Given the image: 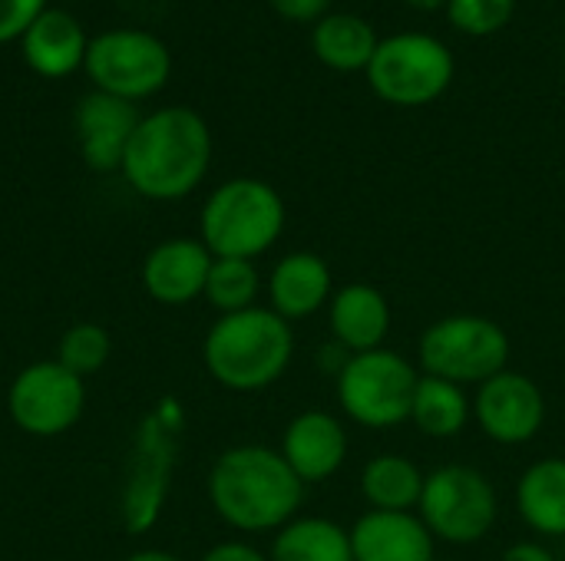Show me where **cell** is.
Wrapping results in <instances>:
<instances>
[{"mask_svg": "<svg viewBox=\"0 0 565 561\" xmlns=\"http://www.w3.org/2000/svg\"><path fill=\"white\" fill-rule=\"evenodd\" d=\"M212 165L209 122L189 106H162L139 119L126 155L122 179L152 202H179L192 195Z\"/></svg>", "mask_w": 565, "mask_h": 561, "instance_id": "obj_1", "label": "cell"}, {"mask_svg": "<svg viewBox=\"0 0 565 561\" xmlns=\"http://www.w3.org/2000/svg\"><path fill=\"white\" fill-rule=\"evenodd\" d=\"M305 499V483L291 473L281 450L242 443L225 450L209 473V503L235 532H278Z\"/></svg>", "mask_w": 565, "mask_h": 561, "instance_id": "obj_2", "label": "cell"}, {"mask_svg": "<svg viewBox=\"0 0 565 561\" xmlns=\"http://www.w3.org/2000/svg\"><path fill=\"white\" fill-rule=\"evenodd\" d=\"M295 357V331L271 308L222 314L202 344L209 377L232 393H258L278 384Z\"/></svg>", "mask_w": 565, "mask_h": 561, "instance_id": "obj_3", "label": "cell"}, {"mask_svg": "<svg viewBox=\"0 0 565 561\" xmlns=\"http://www.w3.org/2000/svg\"><path fill=\"white\" fill-rule=\"evenodd\" d=\"M288 212L275 185L242 175L222 182L202 205L199 241L212 258H242L255 261L265 255L285 231Z\"/></svg>", "mask_w": 565, "mask_h": 561, "instance_id": "obj_4", "label": "cell"}, {"mask_svg": "<svg viewBox=\"0 0 565 561\" xmlns=\"http://www.w3.org/2000/svg\"><path fill=\"white\" fill-rule=\"evenodd\" d=\"M364 73H367V86L381 103L401 109H420L437 103L450 89L457 60L450 46L434 33L407 30V33L384 36Z\"/></svg>", "mask_w": 565, "mask_h": 561, "instance_id": "obj_5", "label": "cell"}, {"mask_svg": "<svg viewBox=\"0 0 565 561\" xmlns=\"http://www.w3.org/2000/svg\"><path fill=\"white\" fill-rule=\"evenodd\" d=\"M510 334L483 314H450L434 321L417 344L420 374L460 387H480L510 370Z\"/></svg>", "mask_w": 565, "mask_h": 561, "instance_id": "obj_6", "label": "cell"}, {"mask_svg": "<svg viewBox=\"0 0 565 561\" xmlns=\"http://www.w3.org/2000/svg\"><path fill=\"white\" fill-rule=\"evenodd\" d=\"M417 367L397 350L348 354L338 370V403L364 430H394L411 420Z\"/></svg>", "mask_w": 565, "mask_h": 561, "instance_id": "obj_7", "label": "cell"}, {"mask_svg": "<svg viewBox=\"0 0 565 561\" xmlns=\"http://www.w3.org/2000/svg\"><path fill=\"white\" fill-rule=\"evenodd\" d=\"M417 516L434 539L450 546H477L493 532L500 499L493 483L477 466L447 463L427 473Z\"/></svg>", "mask_w": 565, "mask_h": 561, "instance_id": "obj_8", "label": "cell"}, {"mask_svg": "<svg viewBox=\"0 0 565 561\" xmlns=\"http://www.w3.org/2000/svg\"><path fill=\"white\" fill-rule=\"evenodd\" d=\"M179 410L172 400H166L159 410L142 417L136 440H132V456L126 470V486H122V526L132 536L149 532L166 506L169 486H172V470H175V433H179Z\"/></svg>", "mask_w": 565, "mask_h": 561, "instance_id": "obj_9", "label": "cell"}, {"mask_svg": "<svg viewBox=\"0 0 565 561\" xmlns=\"http://www.w3.org/2000/svg\"><path fill=\"white\" fill-rule=\"evenodd\" d=\"M83 69L99 93L139 103L156 96L169 83L172 53L156 33L119 26L89 40Z\"/></svg>", "mask_w": 565, "mask_h": 561, "instance_id": "obj_10", "label": "cell"}, {"mask_svg": "<svg viewBox=\"0 0 565 561\" xmlns=\"http://www.w3.org/2000/svg\"><path fill=\"white\" fill-rule=\"evenodd\" d=\"M86 410V384L60 360H36L23 367L7 390V413L26 436H63Z\"/></svg>", "mask_w": 565, "mask_h": 561, "instance_id": "obj_11", "label": "cell"}, {"mask_svg": "<svg viewBox=\"0 0 565 561\" xmlns=\"http://www.w3.org/2000/svg\"><path fill=\"white\" fill-rule=\"evenodd\" d=\"M473 420L500 446H523L546 423V397L540 384L520 370H503L477 387Z\"/></svg>", "mask_w": 565, "mask_h": 561, "instance_id": "obj_12", "label": "cell"}, {"mask_svg": "<svg viewBox=\"0 0 565 561\" xmlns=\"http://www.w3.org/2000/svg\"><path fill=\"white\" fill-rule=\"evenodd\" d=\"M139 119L142 116L136 112V103H126V99L99 93V89L86 93L73 112L83 162L93 172L122 169V155H126V145L132 139Z\"/></svg>", "mask_w": 565, "mask_h": 561, "instance_id": "obj_13", "label": "cell"}, {"mask_svg": "<svg viewBox=\"0 0 565 561\" xmlns=\"http://www.w3.org/2000/svg\"><path fill=\"white\" fill-rule=\"evenodd\" d=\"M212 261V251L199 238H166L142 261V288L156 304H192L205 294Z\"/></svg>", "mask_w": 565, "mask_h": 561, "instance_id": "obj_14", "label": "cell"}, {"mask_svg": "<svg viewBox=\"0 0 565 561\" xmlns=\"http://www.w3.org/2000/svg\"><path fill=\"white\" fill-rule=\"evenodd\" d=\"M281 456L305 486L328 483L348 460V430L324 410H305L285 427Z\"/></svg>", "mask_w": 565, "mask_h": 561, "instance_id": "obj_15", "label": "cell"}, {"mask_svg": "<svg viewBox=\"0 0 565 561\" xmlns=\"http://www.w3.org/2000/svg\"><path fill=\"white\" fill-rule=\"evenodd\" d=\"M20 50L26 66L43 76V79H66L86 63L89 36L83 23L63 10V7H46L20 36Z\"/></svg>", "mask_w": 565, "mask_h": 561, "instance_id": "obj_16", "label": "cell"}, {"mask_svg": "<svg viewBox=\"0 0 565 561\" xmlns=\"http://www.w3.org/2000/svg\"><path fill=\"white\" fill-rule=\"evenodd\" d=\"M328 324L348 354H367L384 347L391 334V304L381 288L367 281L344 284L328 301Z\"/></svg>", "mask_w": 565, "mask_h": 561, "instance_id": "obj_17", "label": "cell"}, {"mask_svg": "<svg viewBox=\"0 0 565 561\" xmlns=\"http://www.w3.org/2000/svg\"><path fill=\"white\" fill-rule=\"evenodd\" d=\"M434 536L414 513L367 509L351 526L354 561H434Z\"/></svg>", "mask_w": 565, "mask_h": 561, "instance_id": "obj_18", "label": "cell"}, {"mask_svg": "<svg viewBox=\"0 0 565 561\" xmlns=\"http://www.w3.org/2000/svg\"><path fill=\"white\" fill-rule=\"evenodd\" d=\"M331 294H334L331 268L315 251H291L268 274V308L288 324L305 321L321 308H328Z\"/></svg>", "mask_w": 565, "mask_h": 561, "instance_id": "obj_19", "label": "cell"}, {"mask_svg": "<svg viewBox=\"0 0 565 561\" xmlns=\"http://www.w3.org/2000/svg\"><path fill=\"white\" fill-rule=\"evenodd\" d=\"M516 509L520 519L546 536L565 539V460L546 456L526 466V473L516 483Z\"/></svg>", "mask_w": 565, "mask_h": 561, "instance_id": "obj_20", "label": "cell"}, {"mask_svg": "<svg viewBox=\"0 0 565 561\" xmlns=\"http://www.w3.org/2000/svg\"><path fill=\"white\" fill-rule=\"evenodd\" d=\"M377 30L358 13H328L311 30L315 56L334 73H358L367 69L377 53Z\"/></svg>", "mask_w": 565, "mask_h": 561, "instance_id": "obj_21", "label": "cell"}, {"mask_svg": "<svg viewBox=\"0 0 565 561\" xmlns=\"http://www.w3.org/2000/svg\"><path fill=\"white\" fill-rule=\"evenodd\" d=\"M268 561H354L351 529L321 516H295L275 532Z\"/></svg>", "mask_w": 565, "mask_h": 561, "instance_id": "obj_22", "label": "cell"}, {"mask_svg": "<svg viewBox=\"0 0 565 561\" xmlns=\"http://www.w3.org/2000/svg\"><path fill=\"white\" fill-rule=\"evenodd\" d=\"M424 479L417 463L397 453H381L361 470V496L377 513H414L424 496Z\"/></svg>", "mask_w": 565, "mask_h": 561, "instance_id": "obj_23", "label": "cell"}, {"mask_svg": "<svg viewBox=\"0 0 565 561\" xmlns=\"http://www.w3.org/2000/svg\"><path fill=\"white\" fill-rule=\"evenodd\" d=\"M470 420H473V400L463 393L460 384L420 374L417 390H414V403H411V423L424 436L454 440L467 430Z\"/></svg>", "mask_w": 565, "mask_h": 561, "instance_id": "obj_24", "label": "cell"}, {"mask_svg": "<svg viewBox=\"0 0 565 561\" xmlns=\"http://www.w3.org/2000/svg\"><path fill=\"white\" fill-rule=\"evenodd\" d=\"M262 294V274L255 268V261H242V258H215L209 281H205V301L222 314H238L255 308Z\"/></svg>", "mask_w": 565, "mask_h": 561, "instance_id": "obj_25", "label": "cell"}, {"mask_svg": "<svg viewBox=\"0 0 565 561\" xmlns=\"http://www.w3.org/2000/svg\"><path fill=\"white\" fill-rule=\"evenodd\" d=\"M113 354V341L106 334V327L93 324V321H83V324H73L63 337H60V347H56V360L73 370L76 377H89L96 370L106 367Z\"/></svg>", "mask_w": 565, "mask_h": 561, "instance_id": "obj_26", "label": "cell"}, {"mask_svg": "<svg viewBox=\"0 0 565 561\" xmlns=\"http://www.w3.org/2000/svg\"><path fill=\"white\" fill-rule=\"evenodd\" d=\"M516 13V0H447V20L467 36H490Z\"/></svg>", "mask_w": 565, "mask_h": 561, "instance_id": "obj_27", "label": "cell"}, {"mask_svg": "<svg viewBox=\"0 0 565 561\" xmlns=\"http://www.w3.org/2000/svg\"><path fill=\"white\" fill-rule=\"evenodd\" d=\"M46 10V0H0V43H13Z\"/></svg>", "mask_w": 565, "mask_h": 561, "instance_id": "obj_28", "label": "cell"}, {"mask_svg": "<svg viewBox=\"0 0 565 561\" xmlns=\"http://www.w3.org/2000/svg\"><path fill=\"white\" fill-rule=\"evenodd\" d=\"M268 7L288 23H318L328 17L331 0H268Z\"/></svg>", "mask_w": 565, "mask_h": 561, "instance_id": "obj_29", "label": "cell"}, {"mask_svg": "<svg viewBox=\"0 0 565 561\" xmlns=\"http://www.w3.org/2000/svg\"><path fill=\"white\" fill-rule=\"evenodd\" d=\"M202 561H268V555H262L248 542H218L202 555Z\"/></svg>", "mask_w": 565, "mask_h": 561, "instance_id": "obj_30", "label": "cell"}, {"mask_svg": "<svg viewBox=\"0 0 565 561\" xmlns=\"http://www.w3.org/2000/svg\"><path fill=\"white\" fill-rule=\"evenodd\" d=\"M500 561H556V555L540 542H516L503 552Z\"/></svg>", "mask_w": 565, "mask_h": 561, "instance_id": "obj_31", "label": "cell"}, {"mask_svg": "<svg viewBox=\"0 0 565 561\" xmlns=\"http://www.w3.org/2000/svg\"><path fill=\"white\" fill-rule=\"evenodd\" d=\"M126 561H182V559H179V555H172V552H162V549H142V552L129 555Z\"/></svg>", "mask_w": 565, "mask_h": 561, "instance_id": "obj_32", "label": "cell"}, {"mask_svg": "<svg viewBox=\"0 0 565 561\" xmlns=\"http://www.w3.org/2000/svg\"><path fill=\"white\" fill-rule=\"evenodd\" d=\"M411 7L417 10H437V7H447V0H407Z\"/></svg>", "mask_w": 565, "mask_h": 561, "instance_id": "obj_33", "label": "cell"}, {"mask_svg": "<svg viewBox=\"0 0 565 561\" xmlns=\"http://www.w3.org/2000/svg\"><path fill=\"white\" fill-rule=\"evenodd\" d=\"M434 561H444V559H434Z\"/></svg>", "mask_w": 565, "mask_h": 561, "instance_id": "obj_34", "label": "cell"}, {"mask_svg": "<svg viewBox=\"0 0 565 561\" xmlns=\"http://www.w3.org/2000/svg\"><path fill=\"white\" fill-rule=\"evenodd\" d=\"M73 3H76V0H73Z\"/></svg>", "mask_w": 565, "mask_h": 561, "instance_id": "obj_35", "label": "cell"}]
</instances>
